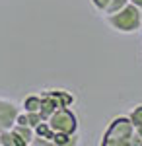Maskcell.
<instances>
[{
	"label": "cell",
	"mask_w": 142,
	"mask_h": 146,
	"mask_svg": "<svg viewBox=\"0 0 142 146\" xmlns=\"http://www.w3.org/2000/svg\"><path fill=\"white\" fill-rule=\"evenodd\" d=\"M12 131H14L16 135L22 138L25 146L31 144L33 138H35V129H33V127H29V125H14V129H12Z\"/></svg>",
	"instance_id": "5b68a950"
},
{
	"label": "cell",
	"mask_w": 142,
	"mask_h": 146,
	"mask_svg": "<svg viewBox=\"0 0 142 146\" xmlns=\"http://www.w3.org/2000/svg\"><path fill=\"white\" fill-rule=\"evenodd\" d=\"M49 125H51V129L55 133H68V135H74L78 129L76 115L70 111L68 107H58L49 117Z\"/></svg>",
	"instance_id": "3957f363"
},
{
	"label": "cell",
	"mask_w": 142,
	"mask_h": 146,
	"mask_svg": "<svg viewBox=\"0 0 142 146\" xmlns=\"http://www.w3.org/2000/svg\"><path fill=\"white\" fill-rule=\"evenodd\" d=\"M0 144L2 146H25L23 140L16 135L14 131H0Z\"/></svg>",
	"instance_id": "8992f818"
},
{
	"label": "cell",
	"mask_w": 142,
	"mask_h": 146,
	"mask_svg": "<svg viewBox=\"0 0 142 146\" xmlns=\"http://www.w3.org/2000/svg\"><path fill=\"white\" fill-rule=\"evenodd\" d=\"M131 121H132L134 127L142 125V105H136V107H134V111L131 113Z\"/></svg>",
	"instance_id": "7c38bea8"
},
{
	"label": "cell",
	"mask_w": 142,
	"mask_h": 146,
	"mask_svg": "<svg viewBox=\"0 0 142 146\" xmlns=\"http://www.w3.org/2000/svg\"><path fill=\"white\" fill-rule=\"evenodd\" d=\"M35 135H39L41 138H49V140H53V135H55V131L51 129L49 121H41V123L35 127Z\"/></svg>",
	"instance_id": "ba28073f"
},
{
	"label": "cell",
	"mask_w": 142,
	"mask_h": 146,
	"mask_svg": "<svg viewBox=\"0 0 142 146\" xmlns=\"http://www.w3.org/2000/svg\"><path fill=\"white\" fill-rule=\"evenodd\" d=\"M132 136H134V125H132L131 117H117L109 125L101 144L103 146H131Z\"/></svg>",
	"instance_id": "6da1fadb"
},
{
	"label": "cell",
	"mask_w": 142,
	"mask_h": 146,
	"mask_svg": "<svg viewBox=\"0 0 142 146\" xmlns=\"http://www.w3.org/2000/svg\"><path fill=\"white\" fill-rule=\"evenodd\" d=\"M72 142H74V138L68 133H55L53 135V144L56 146H66V144H72Z\"/></svg>",
	"instance_id": "30bf717a"
},
{
	"label": "cell",
	"mask_w": 142,
	"mask_h": 146,
	"mask_svg": "<svg viewBox=\"0 0 142 146\" xmlns=\"http://www.w3.org/2000/svg\"><path fill=\"white\" fill-rule=\"evenodd\" d=\"M132 4H136V6H138V8H140V12H142V0H131Z\"/></svg>",
	"instance_id": "9a60e30c"
},
{
	"label": "cell",
	"mask_w": 142,
	"mask_h": 146,
	"mask_svg": "<svg viewBox=\"0 0 142 146\" xmlns=\"http://www.w3.org/2000/svg\"><path fill=\"white\" fill-rule=\"evenodd\" d=\"M107 22H109V25L115 27L117 31L129 33V31L138 29V25H140V22H142V12L136 4H132L131 0H129V4H127L125 8H121V10L115 12V14H109Z\"/></svg>",
	"instance_id": "7a4b0ae2"
},
{
	"label": "cell",
	"mask_w": 142,
	"mask_h": 146,
	"mask_svg": "<svg viewBox=\"0 0 142 146\" xmlns=\"http://www.w3.org/2000/svg\"><path fill=\"white\" fill-rule=\"evenodd\" d=\"M47 94L58 103V107H68V105L72 103V100H74V98L64 90H51V92H47Z\"/></svg>",
	"instance_id": "52a82bcc"
},
{
	"label": "cell",
	"mask_w": 142,
	"mask_h": 146,
	"mask_svg": "<svg viewBox=\"0 0 142 146\" xmlns=\"http://www.w3.org/2000/svg\"><path fill=\"white\" fill-rule=\"evenodd\" d=\"M16 125H29V121H27V111L22 113V115H16Z\"/></svg>",
	"instance_id": "4fadbf2b"
},
{
	"label": "cell",
	"mask_w": 142,
	"mask_h": 146,
	"mask_svg": "<svg viewBox=\"0 0 142 146\" xmlns=\"http://www.w3.org/2000/svg\"><path fill=\"white\" fill-rule=\"evenodd\" d=\"M127 4H129V0H111L103 12H105V14H115V12H119L121 8H125Z\"/></svg>",
	"instance_id": "8fae6325"
},
{
	"label": "cell",
	"mask_w": 142,
	"mask_h": 146,
	"mask_svg": "<svg viewBox=\"0 0 142 146\" xmlns=\"http://www.w3.org/2000/svg\"><path fill=\"white\" fill-rule=\"evenodd\" d=\"M94 4H96V8H99V10H105L107 8V4H109L111 0H92Z\"/></svg>",
	"instance_id": "5bb4252c"
},
{
	"label": "cell",
	"mask_w": 142,
	"mask_h": 146,
	"mask_svg": "<svg viewBox=\"0 0 142 146\" xmlns=\"http://www.w3.org/2000/svg\"><path fill=\"white\" fill-rule=\"evenodd\" d=\"M16 107L12 105L10 101L0 100V131H8L12 125H14V119H16Z\"/></svg>",
	"instance_id": "277c9868"
},
{
	"label": "cell",
	"mask_w": 142,
	"mask_h": 146,
	"mask_svg": "<svg viewBox=\"0 0 142 146\" xmlns=\"http://www.w3.org/2000/svg\"><path fill=\"white\" fill-rule=\"evenodd\" d=\"M41 96H29V98H25L23 101V107H25V111H39L41 109Z\"/></svg>",
	"instance_id": "9c48e42d"
}]
</instances>
